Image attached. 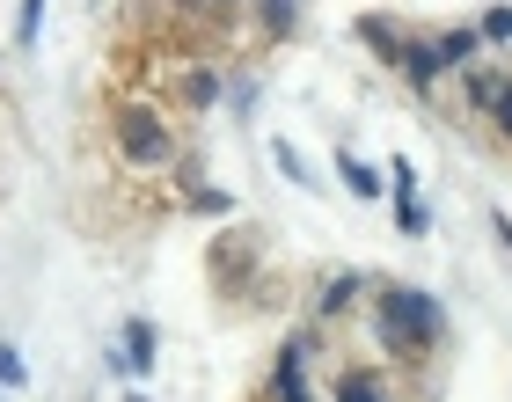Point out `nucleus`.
<instances>
[{"mask_svg": "<svg viewBox=\"0 0 512 402\" xmlns=\"http://www.w3.org/2000/svg\"><path fill=\"white\" fill-rule=\"evenodd\" d=\"M330 402H403V395H395V381L381 366H337L330 373Z\"/></svg>", "mask_w": 512, "mask_h": 402, "instance_id": "nucleus-6", "label": "nucleus"}, {"mask_svg": "<svg viewBox=\"0 0 512 402\" xmlns=\"http://www.w3.org/2000/svg\"><path fill=\"white\" fill-rule=\"evenodd\" d=\"M205 271H213L220 293H264V286H256V234H249V227L213 234V256H205Z\"/></svg>", "mask_w": 512, "mask_h": 402, "instance_id": "nucleus-3", "label": "nucleus"}, {"mask_svg": "<svg viewBox=\"0 0 512 402\" xmlns=\"http://www.w3.org/2000/svg\"><path fill=\"white\" fill-rule=\"evenodd\" d=\"M271 154H278V169H286V176L300 183V191H315V176H308V161H300V154L286 147V139H271Z\"/></svg>", "mask_w": 512, "mask_h": 402, "instance_id": "nucleus-17", "label": "nucleus"}, {"mask_svg": "<svg viewBox=\"0 0 512 402\" xmlns=\"http://www.w3.org/2000/svg\"><path fill=\"white\" fill-rule=\"evenodd\" d=\"M191 205H198V212H227V191H205V183H198V191H191Z\"/></svg>", "mask_w": 512, "mask_h": 402, "instance_id": "nucleus-20", "label": "nucleus"}, {"mask_svg": "<svg viewBox=\"0 0 512 402\" xmlns=\"http://www.w3.org/2000/svg\"><path fill=\"white\" fill-rule=\"evenodd\" d=\"M476 37H483V44H512V8H505V0L476 22Z\"/></svg>", "mask_w": 512, "mask_h": 402, "instance_id": "nucleus-16", "label": "nucleus"}, {"mask_svg": "<svg viewBox=\"0 0 512 402\" xmlns=\"http://www.w3.org/2000/svg\"><path fill=\"white\" fill-rule=\"evenodd\" d=\"M395 74H403V81L417 88V96H432V88L447 81V74H439V66H432V44H425V37H410V44H403V59H395Z\"/></svg>", "mask_w": 512, "mask_h": 402, "instance_id": "nucleus-12", "label": "nucleus"}, {"mask_svg": "<svg viewBox=\"0 0 512 402\" xmlns=\"http://www.w3.org/2000/svg\"><path fill=\"white\" fill-rule=\"evenodd\" d=\"M154 359H161V329H154L147 315H132V322H125V337H118V351H110V366L132 373V381H147Z\"/></svg>", "mask_w": 512, "mask_h": 402, "instance_id": "nucleus-5", "label": "nucleus"}, {"mask_svg": "<svg viewBox=\"0 0 512 402\" xmlns=\"http://www.w3.org/2000/svg\"><path fill=\"white\" fill-rule=\"evenodd\" d=\"M220 8H242V0H220Z\"/></svg>", "mask_w": 512, "mask_h": 402, "instance_id": "nucleus-23", "label": "nucleus"}, {"mask_svg": "<svg viewBox=\"0 0 512 402\" xmlns=\"http://www.w3.org/2000/svg\"><path fill=\"white\" fill-rule=\"evenodd\" d=\"M425 44H432V66H439V74H461V66H476V52H483L476 30H447V37H425Z\"/></svg>", "mask_w": 512, "mask_h": 402, "instance_id": "nucleus-11", "label": "nucleus"}, {"mask_svg": "<svg viewBox=\"0 0 512 402\" xmlns=\"http://www.w3.org/2000/svg\"><path fill=\"white\" fill-rule=\"evenodd\" d=\"M359 293H366V278H359V271L322 278V286H315V322H344V315L359 307Z\"/></svg>", "mask_w": 512, "mask_h": 402, "instance_id": "nucleus-8", "label": "nucleus"}, {"mask_svg": "<svg viewBox=\"0 0 512 402\" xmlns=\"http://www.w3.org/2000/svg\"><path fill=\"white\" fill-rule=\"evenodd\" d=\"M308 366H315V329H293V337H286V351H278V366H271V388H264V402H315V388H308Z\"/></svg>", "mask_w": 512, "mask_h": 402, "instance_id": "nucleus-4", "label": "nucleus"}, {"mask_svg": "<svg viewBox=\"0 0 512 402\" xmlns=\"http://www.w3.org/2000/svg\"><path fill=\"white\" fill-rule=\"evenodd\" d=\"M37 22H44V0H22V15H15V44L22 52L37 44Z\"/></svg>", "mask_w": 512, "mask_h": 402, "instance_id": "nucleus-18", "label": "nucleus"}, {"mask_svg": "<svg viewBox=\"0 0 512 402\" xmlns=\"http://www.w3.org/2000/svg\"><path fill=\"white\" fill-rule=\"evenodd\" d=\"M110 147H118V161L132 176H169L183 169V132L161 96H125L118 110H110Z\"/></svg>", "mask_w": 512, "mask_h": 402, "instance_id": "nucleus-1", "label": "nucleus"}, {"mask_svg": "<svg viewBox=\"0 0 512 402\" xmlns=\"http://www.w3.org/2000/svg\"><path fill=\"white\" fill-rule=\"evenodd\" d=\"M337 176H344V191H352V198H381V169H366L359 154H337Z\"/></svg>", "mask_w": 512, "mask_h": 402, "instance_id": "nucleus-14", "label": "nucleus"}, {"mask_svg": "<svg viewBox=\"0 0 512 402\" xmlns=\"http://www.w3.org/2000/svg\"><path fill=\"white\" fill-rule=\"evenodd\" d=\"M125 402H154V395H147V388H132V395H125Z\"/></svg>", "mask_w": 512, "mask_h": 402, "instance_id": "nucleus-22", "label": "nucleus"}, {"mask_svg": "<svg viewBox=\"0 0 512 402\" xmlns=\"http://www.w3.org/2000/svg\"><path fill=\"white\" fill-rule=\"evenodd\" d=\"M359 44H374V52L395 66V59H403V44H410V30H403V22H388V15H359Z\"/></svg>", "mask_w": 512, "mask_h": 402, "instance_id": "nucleus-13", "label": "nucleus"}, {"mask_svg": "<svg viewBox=\"0 0 512 402\" xmlns=\"http://www.w3.org/2000/svg\"><path fill=\"white\" fill-rule=\"evenodd\" d=\"M388 191H395V227H403V234H425V205H417L410 161H395V169H388Z\"/></svg>", "mask_w": 512, "mask_h": 402, "instance_id": "nucleus-10", "label": "nucleus"}, {"mask_svg": "<svg viewBox=\"0 0 512 402\" xmlns=\"http://www.w3.org/2000/svg\"><path fill=\"white\" fill-rule=\"evenodd\" d=\"M439 329H447V315H439V300L425 286H374V344L388 359L425 366L439 351Z\"/></svg>", "mask_w": 512, "mask_h": 402, "instance_id": "nucleus-2", "label": "nucleus"}, {"mask_svg": "<svg viewBox=\"0 0 512 402\" xmlns=\"http://www.w3.org/2000/svg\"><path fill=\"white\" fill-rule=\"evenodd\" d=\"M220 88H227V81H220V66H213V59H183V74H176V96H169V103H176V110H213V103H220Z\"/></svg>", "mask_w": 512, "mask_h": 402, "instance_id": "nucleus-7", "label": "nucleus"}, {"mask_svg": "<svg viewBox=\"0 0 512 402\" xmlns=\"http://www.w3.org/2000/svg\"><path fill=\"white\" fill-rule=\"evenodd\" d=\"M242 8H249V22H256L264 44H286L293 22H300V0H242Z\"/></svg>", "mask_w": 512, "mask_h": 402, "instance_id": "nucleus-9", "label": "nucleus"}, {"mask_svg": "<svg viewBox=\"0 0 512 402\" xmlns=\"http://www.w3.org/2000/svg\"><path fill=\"white\" fill-rule=\"evenodd\" d=\"M0 388H22V351L0 344Z\"/></svg>", "mask_w": 512, "mask_h": 402, "instance_id": "nucleus-19", "label": "nucleus"}, {"mask_svg": "<svg viewBox=\"0 0 512 402\" xmlns=\"http://www.w3.org/2000/svg\"><path fill=\"white\" fill-rule=\"evenodd\" d=\"M483 117H491V132H498V139H505V147H512V74L498 81V96H491V103H483Z\"/></svg>", "mask_w": 512, "mask_h": 402, "instance_id": "nucleus-15", "label": "nucleus"}, {"mask_svg": "<svg viewBox=\"0 0 512 402\" xmlns=\"http://www.w3.org/2000/svg\"><path fill=\"white\" fill-rule=\"evenodd\" d=\"M491 234H498V242L512 249V220H505V212H491Z\"/></svg>", "mask_w": 512, "mask_h": 402, "instance_id": "nucleus-21", "label": "nucleus"}]
</instances>
